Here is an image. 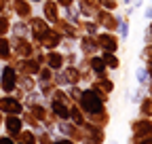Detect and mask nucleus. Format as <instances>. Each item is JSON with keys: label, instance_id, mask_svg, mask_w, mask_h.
Instances as JSON below:
<instances>
[{"label": "nucleus", "instance_id": "11", "mask_svg": "<svg viewBox=\"0 0 152 144\" xmlns=\"http://www.w3.org/2000/svg\"><path fill=\"white\" fill-rule=\"evenodd\" d=\"M140 2H142V0H137V4H140Z\"/></svg>", "mask_w": 152, "mask_h": 144}, {"label": "nucleus", "instance_id": "8", "mask_svg": "<svg viewBox=\"0 0 152 144\" xmlns=\"http://www.w3.org/2000/svg\"><path fill=\"white\" fill-rule=\"evenodd\" d=\"M106 60H108V64H110V66H116V60H114V57H112V55H108V57H106Z\"/></svg>", "mask_w": 152, "mask_h": 144}, {"label": "nucleus", "instance_id": "10", "mask_svg": "<svg viewBox=\"0 0 152 144\" xmlns=\"http://www.w3.org/2000/svg\"><path fill=\"white\" fill-rule=\"evenodd\" d=\"M57 144H70V142H57Z\"/></svg>", "mask_w": 152, "mask_h": 144}, {"label": "nucleus", "instance_id": "6", "mask_svg": "<svg viewBox=\"0 0 152 144\" xmlns=\"http://www.w3.org/2000/svg\"><path fill=\"white\" fill-rule=\"evenodd\" d=\"M121 34H123V38L129 34V30H127V24H121Z\"/></svg>", "mask_w": 152, "mask_h": 144}, {"label": "nucleus", "instance_id": "7", "mask_svg": "<svg viewBox=\"0 0 152 144\" xmlns=\"http://www.w3.org/2000/svg\"><path fill=\"white\" fill-rule=\"evenodd\" d=\"M93 66H95V70H104V64H102L99 60H95V62H93Z\"/></svg>", "mask_w": 152, "mask_h": 144}, {"label": "nucleus", "instance_id": "3", "mask_svg": "<svg viewBox=\"0 0 152 144\" xmlns=\"http://www.w3.org/2000/svg\"><path fill=\"white\" fill-rule=\"evenodd\" d=\"M7 125H9V129H11V132H19V121H17V119H9Z\"/></svg>", "mask_w": 152, "mask_h": 144}, {"label": "nucleus", "instance_id": "9", "mask_svg": "<svg viewBox=\"0 0 152 144\" xmlns=\"http://www.w3.org/2000/svg\"><path fill=\"white\" fill-rule=\"evenodd\" d=\"M2 144H13V142L11 140H2Z\"/></svg>", "mask_w": 152, "mask_h": 144}, {"label": "nucleus", "instance_id": "1", "mask_svg": "<svg viewBox=\"0 0 152 144\" xmlns=\"http://www.w3.org/2000/svg\"><path fill=\"white\" fill-rule=\"evenodd\" d=\"M83 106L87 108L89 112H97L99 108H102V102H99V98L95 96L93 91H85V96H83Z\"/></svg>", "mask_w": 152, "mask_h": 144}, {"label": "nucleus", "instance_id": "4", "mask_svg": "<svg viewBox=\"0 0 152 144\" xmlns=\"http://www.w3.org/2000/svg\"><path fill=\"white\" fill-rule=\"evenodd\" d=\"M55 110H57V115H59V117H68V110H66L61 104H55Z\"/></svg>", "mask_w": 152, "mask_h": 144}, {"label": "nucleus", "instance_id": "2", "mask_svg": "<svg viewBox=\"0 0 152 144\" xmlns=\"http://www.w3.org/2000/svg\"><path fill=\"white\" fill-rule=\"evenodd\" d=\"M13 85H15V74H13L11 68H7V70H4V89H7V91H11Z\"/></svg>", "mask_w": 152, "mask_h": 144}, {"label": "nucleus", "instance_id": "5", "mask_svg": "<svg viewBox=\"0 0 152 144\" xmlns=\"http://www.w3.org/2000/svg\"><path fill=\"white\" fill-rule=\"evenodd\" d=\"M137 79H140L142 83L146 81V70H144V68H140V72H137Z\"/></svg>", "mask_w": 152, "mask_h": 144}]
</instances>
